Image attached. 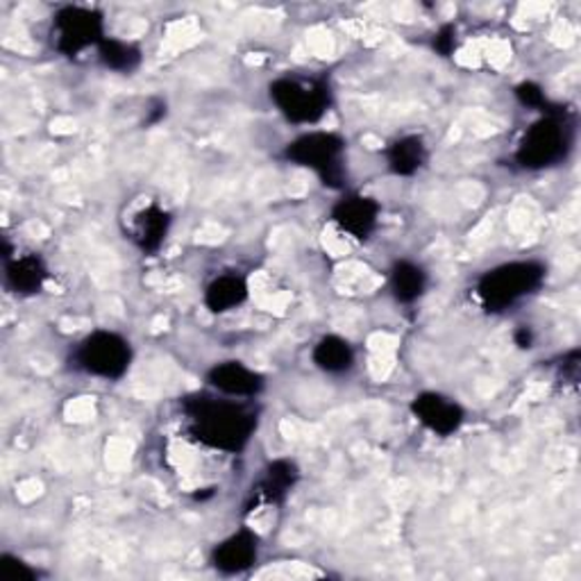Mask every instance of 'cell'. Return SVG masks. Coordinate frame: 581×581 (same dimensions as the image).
<instances>
[{"label":"cell","instance_id":"obj_1","mask_svg":"<svg viewBox=\"0 0 581 581\" xmlns=\"http://www.w3.org/2000/svg\"><path fill=\"white\" fill-rule=\"evenodd\" d=\"M186 414L191 420V434L198 444L223 450L238 452L251 441L257 429V416L234 398H196L186 402Z\"/></svg>","mask_w":581,"mask_h":581},{"label":"cell","instance_id":"obj_2","mask_svg":"<svg viewBox=\"0 0 581 581\" xmlns=\"http://www.w3.org/2000/svg\"><path fill=\"white\" fill-rule=\"evenodd\" d=\"M546 268L537 262L502 264L483 275L477 284L479 300L493 312L516 305L543 284Z\"/></svg>","mask_w":581,"mask_h":581},{"label":"cell","instance_id":"obj_3","mask_svg":"<svg viewBox=\"0 0 581 581\" xmlns=\"http://www.w3.org/2000/svg\"><path fill=\"white\" fill-rule=\"evenodd\" d=\"M271 99L288 121L316 123L329 108V86L316 78L288 75L271 84Z\"/></svg>","mask_w":581,"mask_h":581},{"label":"cell","instance_id":"obj_4","mask_svg":"<svg viewBox=\"0 0 581 581\" xmlns=\"http://www.w3.org/2000/svg\"><path fill=\"white\" fill-rule=\"evenodd\" d=\"M75 366L93 377L103 379H121L132 361V348L130 342L116 332L99 329L89 334L84 342L78 346Z\"/></svg>","mask_w":581,"mask_h":581},{"label":"cell","instance_id":"obj_5","mask_svg":"<svg viewBox=\"0 0 581 581\" xmlns=\"http://www.w3.org/2000/svg\"><path fill=\"white\" fill-rule=\"evenodd\" d=\"M103 14L89 8H64L53 21V43L60 53L73 58L86 48H101L105 41Z\"/></svg>","mask_w":581,"mask_h":581},{"label":"cell","instance_id":"obj_6","mask_svg":"<svg viewBox=\"0 0 581 581\" xmlns=\"http://www.w3.org/2000/svg\"><path fill=\"white\" fill-rule=\"evenodd\" d=\"M346 151L344 139L332 132H309L288 143L286 157L300 166L316 171L325 182L342 173V157Z\"/></svg>","mask_w":581,"mask_h":581},{"label":"cell","instance_id":"obj_7","mask_svg":"<svg viewBox=\"0 0 581 581\" xmlns=\"http://www.w3.org/2000/svg\"><path fill=\"white\" fill-rule=\"evenodd\" d=\"M568 128L557 119H543L531 125L520 143L518 160L529 169H546L565 157Z\"/></svg>","mask_w":581,"mask_h":581},{"label":"cell","instance_id":"obj_8","mask_svg":"<svg viewBox=\"0 0 581 581\" xmlns=\"http://www.w3.org/2000/svg\"><path fill=\"white\" fill-rule=\"evenodd\" d=\"M207 384L225 398H255L264 389V377L241 361L216 364L207 373Z\"/></svg>","mask_w":581,"mask_h":581},{"label":"cell","instance_id":"obj_9","mask_svg":"<svg viewBox=\"0 0 581 581\" xmlns=\"http://www.w3.org/2000/svg\"><path fill=\"white\" fill-rule=\"evenodd\" d=\"M416 418L439 436H450L463 425V409L448 396L441 394H420L411 405Z\"/></svg>","mask_w":581,"mask_h":581},{"label":"cell","instance_id":"obj_10","mask_svg":"<svg viewBox=\"0 0 581 581\" xmlns=\"http://www.w3.org/2000/svg\"><path fill=\"white\" fill-rule=\"evenodd\" d=\"M377 218L379 205L373 198L359 196V193H353V196L338 201L332 212L334 225L357 241L368 238V234L377 227Z\"/></svg>","mask_w":581,"mask_h":581},{"label":"cell","instance_id":"obj_11","mask_svg":"<svg viewBox=\"0 0 581 581\" xmlns=\"http://www.w3.org/2000/svg\"><path fill=\"white\" fill-rule=\"evenodd\" d=\"M171 227V216L155 203H149L145 207L132 212L130 218V238L141 251H157Z\"/></svg>","mask_w":581,"mask_h":581},{"label":"cell","instance_id":"obj_12","mask_svg":"<svg viewBox=\"0 0 581 581\" xmlns=\"http://www.w3.org/2000/svg\"><path fill=\"white\" fill-rule=\"evenodd\" d=\"M257 559V537L251 531H238V534L223 541L214 552L216 568L225 572H238L253 565Z\"/></svg>","mask_w":581,"mask_h":581},{"label":"cell","instance_id":"obj_13","mask_svg":"<svg viewBox=\"0 0 581 581\" xmlns=\"http://www.w3.org/2000/svg\"><path fill=\"white\" fill-rule=\"evenodd\" d=\"M248 298V282L238 275H221L205 290V305L214 314H225L241 307Z\"/></svg>","mask_w":581,"mask_h":581},{"label":"cell","instance_id":"obj_14","mask_svg":"<svg viewBox=\"0 0 581 581\" xmlns=\"http://www.w3.org/2000/svg\"><path fill=\"white\" fill-rule=\"evenodd\" d=\"M296 477H298V470L290 461L279 459V461L268 463V468L264 470V477L259 479L257 489H255L257 502L271 504V502L282 500L290 491V487H294Z\"/></svg>","mask_w":581,"mask_h":581},{"label":"cell","instance_id":"obj_15","mask_svg":"<svg viewBox=\"0 0 581 581\" xmlns=\"http://www.w3.org/2000/svg\"><path fill=\"white\" fill-rule=\"evenodd\" d=\"M314 361L325 373L342 375L355 366V350L342 336H323L314 348Z\"/></svg>","mask_w":581,"mask_h":581},{"label":"cell","instance_id":"obj_16","mask_svg":"<svg viewBox=\"0 0 581 581\" xmlns=\"http://www.w3.org/2000/svg\"><path fill=\"white\" fill-rule=\"evenodd\" d=\"M8 282L10 286L17 290L21 296H30V294H39L43 282H45V266L39 257L26 255V257H17L14 262L8 264Z\"/></svg>","mask_w":581,"mask_h":581},{"label":"cell","instance_id":"obj_17","mask_svg":"<svg viewBox=\"0 0 581 581\" xmlns=\"http://www.w3.org/2000/svg\"><path fill=\"white\" fill-rule=\"evenodd\" d=\"M427 286V275L418 264L398 262L391 271V290L398 303H416Z\"/></svg>","mask_w":581,"mask_h":581},{"label":"cell","instance_id":"obj_18","mask_svg":"<svg viewBox=\"0 0 581 581\" xmlns=\"http://www.w3.org/2000/svg\"><path fill=\"white\" fill-rule=\"evenodd\" d=\"M427 151L420 136H405L389 149V166L398 175H414L425 164Z\"/></svg>","mask_w":581,"mask_h":581},{"label":"cell","instance_id":"obj_19","mask_svg":"<svg viewBox=\"0 0 581 581\" xmlns=\"http://www.w3.org/2000/svg\"><path fill=\"white\" fill-rule=\"evenodd\" d=\"M99 55L108 69L114 71H132L139 64V51L132 43L119 39H105L99 48Z\"/></svg>","mask_w":581,"mask_h":581},{"label":"cell","instance_id":"obj_20","mask_svg":"<svg viewBox=\"0 0 581 581\" xmlns=\"http://www.w3.org/2000/svg\"><path fill=\"white\" fill-rule=\"evenodd\" d=\"M518 93L522 95V101H524V103H529V105H537V103H541V101H543V93H541V89H537L534 84H522V86L518 89Z\"/></svg>","mask_w":581,"mask_h":581}]
</instances>
